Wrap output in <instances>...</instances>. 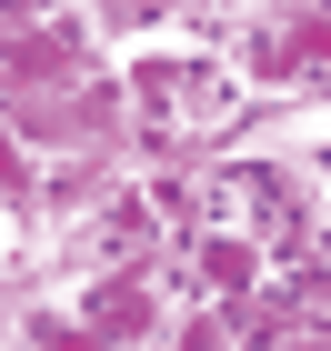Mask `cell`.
<instances>
[{"instance_id": "3957f363", "label": "cell", "mask_w": 331, "mask_h": 351, "mask_svg": "<svg viewBox=\"0 0 331 351\" xmlns=\"http://www.w3.org/2000/svg\"><path fill=\"white\" fill-rule=\"evenodd\" d=\"M321 51H331V10H302V21H291V40H271V51H261V81H281L291 60H321Z\"/></svg>"}, {"instance_id": "7a4b0ae2", "label": "cell", "mask_w": 331, "mask_h": 351, "mask_svg": "<svg viewBox=\"0 0 331 351\" xmlns=\"http://www.w3.org/2000/svg\"><path fill=\"white\" fill-rule=\"evenodd\" d=\"M151 331V301H140V281H110L101 301H90V341H140Z\"/></svg>"}, {"instance_id": "277c9868", "label": "cell", "mask_w": 331, "mask_h": 351, "mask_svg": "<svg viewBox=\"0 0 331 351\" xmlns=\"http://www.w3.org/2000/svg\"><path fill=\"white\" fill-rule=\"evenodd\" d=\"M201 271H211L221 291H251V241H231V231H221V241H201Z\"/></svg>"}, {"instance_id": "6da1fadb", "label": "cell", "mask_w": 331, "mask_h": 351, "mask_svg": "<svg viewBox=\"0 0 331 351\" xmlns=\"http://www.w3.org/2000/svg\"><path fill=\"white\" fill-rule=\"evenodd\" d=\"M81 60V40L71 30H40V40H10V90H40V81H60Z\"/></svg>"}]
</instances>
